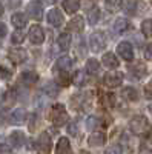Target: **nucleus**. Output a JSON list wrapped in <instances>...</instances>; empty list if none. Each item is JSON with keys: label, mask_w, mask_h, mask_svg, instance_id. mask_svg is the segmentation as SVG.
<instances>
[{"label": "nucleus", "mask_w": 152, "mask_h": 154, "mask_svg": "<svg viewBox=\"0 0 152 154\" xmlns=\"http://www.w3.org/2000/svg\"><path fill=\"white\" fill-rule=\"evenodd\" d=\"M105 8L109 12H117L121 8V0H105Z\"/></svg>", "instance_id": "nucleus-23"}, {"label": "nucleus", "mask_w": 152, "mask_h": 154, "mask_svg": "<svg viewBox=\"0 0 152 154\" xmlns=\"http://www.w3.org/2000/svg\"><path fill=\"white\" fill-rule=\"evenodd\" d=\"M6 35V25L5 23H0V38Z\"/></svg>", "instance_id": "nucleus-37"}, {"label": "nucleus", "mask_w": 152, "mask_h": 154, "mask_svg": "<svg viewBox=\"0 0 152 154\" xmlns=\"http://www.w3.org/2000/svg\"><path fill=\"white\" fill-rule=\"evenodd\" d=\"M117 53L121 59H124L126 62H132L134 59V48L129 42H121L117 46Z\"/></svg>", "instance_id": "nucleus-6"}, {"label": "nucleus", "mask_w": 152, "mask_h": 154, "mask_svg": "<svg viewBox=\"0 0 152 154\" xmlns=\"http://www.w3.org/2000/svg\"><path fill=\"white\" fill-rule=\"evenodd\" d=\"M71 65H72V59L69 56H61L55 62V71L57 72H68Z\"/></svg>", "instance_id": "nucleus-11"}, {"label": "nucleus", "mask_w": 152, "mask_h": 154, "mask_svg": "<svg viewBox=\"0 0 152 154\" xmlns=\"http://www.w3.org/2000/svg\"><path fill=\"white\" fill-rule=\"evenodd\" d=\"M26 117H28L26 109L25 108H16L8 114V122L12 123V125H20L26 120Z\"/></svg>", "instance_id": "nucleus-5"}, {"label": "nucleus", "mask_w": 152, "mask_h": 154, "mask_svg": "<svg viewBox=\"0 0 152 154\" xmlns=\"http://www.w3.org/2000/svg\"><path fill=\"white\" fill-rule=\"evenodd\" d=\"M51 119H52V123L55 126H63L68 120V112H66V108L63 106L61 103H55L52 106V116H51Z\"/></svg>", "instance_id": "nucleus-2"}, {"label": "nucleus", "mask_w": 152, "mask_h": 154, "mask_svg": "<svg viewBox=\"0 0 152 154\" xmlns=\"http://www.w3.org/2000/svg\"><path fill=\"white\" fill-rule=\"evenodd\" d=\"M3 14V6H2V3H0V16Z\"/></svg>", "instance_id": "nucleus-40"}, {"label": "nucleus", "mask_w": 152, "mask_h": 154, "mask_svg": "<svg viewBox=\"0 0 152 154\" xmlns=\"http://www.w3.org/2000/svg\"><path fill=\"white\" fill-rule=\"evenodd\" d=\"M35 146H37V151H39L40 154H49V151H51V139H49L48 133H42L39 136Z\"/></svg>", "instance_id": "nucleus-7"}, {"label": "nucleus", "mask_w": 152, "mask_h": 154, "mask_svg": "<svg viewBox=\"0 0 152 154\" xmlns=\"http://www.w3.org/2000/svg\"><path fill=\"white\" fill-rule=\"evenodd\" d=\"M86 69L89 74H97L100 71V62L95 59H89L86 62Z\"/></svg>", "instance_id": "nucleus-25"}, {"label": "nucleus", "mask_w": 152, "mask_h": 154, "mask_svg": "<svg viewBox=\"0 0 152 154\" xmlns=\"http://www.w3.org/2000/svg\"><path fill=\"white\" fill-rule=\"evenodd\" d=\"M89 46H91V51H94V53L103 51L106 48V37H105V34L100 32V31L92 32L91 37H89Z\"/></svg>", "instance_id": "nucleus-3"}, {"label": "nucleus", "mask_w": 152, "mask_h": 154, "mask_svg": "<svg viewBox=\"0 0 152 154\" xmlns=\"http://www.w3.org/2000/svg\"><path fill=\"white\" fill-rule=\"evenodd\" d=\"M80 8V0H63V9L66 14H74Z\"/></svg>", "instance_id": "nucleus-18"}, {"label": "nucleus", "mask_w": 152, "mask_h": 154, "mask_svg": "<svg viewBox=\"0 0 152 154\" xmlns=\"http://www.w3.org/2000/svg\"><path fill=\"white\" fill-rule=\"evenodd\" d=\"M149 111H151V114H152V105H151V106H149Z\"/></svg>", "instance_id": "nucleus-41"}, {"label": "nucleus", "mask_w": 152, "mask_h": 154, "mask_svg": "<svg viewBox=\"0 0 152 154\" xmlns=\"http://www.w3.org/2000/svg\"><path fill=\"white\" fill-rule=\"evenodd\" d=\"M114 32L115 34H123L129 29V22L126 20V19H117L115 23H114V26H112Z\"/></svg>", "instance_id": "nucleus-20"}, {"label": "nucleus", "mask_w": 152, "mask_h": 154, "mask_svg": "<svg viewBox=\"0 0 152 154\" xmlns=\"http://www.w3.org/2000/svg\"><path fill=\"white\" fill-rule=\"evenodd\" d=\"M0 154H11V148L5 143H0Z\"/></svg>", "instance_id": "nucleus-35"}, {"label": "nucleus", "mask_w": 152, "mask_h": 154, "mask_svg": "<svg viewBox=\"0 0 152 154\" xmlns=\"http://www.w3.org/2000/svg\"><path fill=\"white\" fill-rule=\"evenodd\" d=\"M146 59H152V43H149L146 48Z\"/></svg>", "instance_id": "nucleus-38"}, {"label": "nucleus", "mask_w": 152, "mask_h": 154, "mask_svg": "<svg viewBox=\"0 0 152 154\" xmlns=\"http://www.w3.org/2000/svg\"><path fill=\"white\" fill-rule=\"evenodd\" d=\"M0 77H2L3 80L11 79V71L8 68H5V66H0Z\"/></svg>", "instance_id": "nucleus-32"}, {"label": "nucleus", "mask_w": 152, "mask_h": 154, "mask_svg": "<svg viewBox=\"0 0 152 154\" xmlns=\"http://www.w3.org/2000/svg\"><path fill=\"white\" fill-rule=\"evenodd\" d=\"M20 79H22V82L25 83V85H34L37 80H39V75H37L34 71H25V72H22V75H20Z\"/></svg>", "instance_id": "nucleus-22"}, {"label": "nucleus", "mask_w": 152, "mask_h": 154, "mask_svg": "<svg viewBox=\"0 0 152 154\" xmlns=\"http://www.w3.org/2000/svg\"><path fill=\"white\" fill-rule=\"evenodd\" d=\"M88 19H89V23L91 25H95L100 19V9L98 8H92L89 11V16H88Z\"/></svg>", "instance_id": "nucleus-30"}, {"label": "nucleus", "mask_w": 152, "mask_h": 154, "mask_svg": "<svg viewBox=\"0 0 152 154\" xmlns=\"http://www.w3.org/2000/svg\"><path fill=\"white\" fill-rule=\"evenodd\" d=\"M25 136H23V133L22 131H14V133H11V136H9V140H11V143L14 145V146H20L22 143H23V139Z\"/></svg>", "instance_id": "nucleus-26"}, {"label": "nucleus", "mask_w": 152, "mask_h": 154, "mask_svg": "<svg viewBox=\"0 0 152 154\" xmlns=\"http://www.w3.org/2000/svg\"><path fill=\"white\" fill-rule=\"evenodd\" d=\"M8 57H9V60H11L12 63L20 65V63H23L25 60H26L28 54H26V51H25L23 48H12V49H9Z\"/></svg>", "instance_id": "nucleus-8"}, {"label": "nucleus", "mask_w": 152, "mask_h": 154, "mask_svg": "<svg viewBox=\"0 0 152 154\" xmlns=\"http://www.w3.org/2000/svg\"><path fill=\"white\" fill-rule=\"evenodd\" d=\"M101 63H103V66H106V68H109V69H115V68L120 65L117 56L114 54V53H106V54H103Z\"/></svg>", "instance_id": "nucleus-12"}, {"label": "nucleus", "mask_w": 152, "mask_h": 154, "mask_svg": "<svg viewBox=\"0 0 152 154\" xmlns=\"http://www.w3.org/2000/svg\"><path fill=\"white\" fill-rule=\"evenodd\" d=\"M57 45L61 51H68L69 46H71V34L69 32H63L58 35L57 38Z\"/></svg>", "instance_id": "nucleus-17"}, {"label": "nucleus", "mask_w": 152, "mask_h": 154, "mask_svg": "<svg viewBox=\"0 0 152 154\" xmlns=\"http://www.w3.org/2000/svg\"><path fill=\"white\" fill-rule=\"evenodd\" d=\"M68 130H69L71 134H75V123H71V125L68 126Z\"/></svg>", "instance_id": "nucleus-39"}, {"label": "nucleus", "mask_w": 152, "mask_h": 154, "mask_svg": "<svg viewBox=\"0 0 152 154\" xmlns=\"http://www.w3.org/2000/svg\"><path fill=\"white\" fill-rule=\"evenodd\" d=\"M85 28V20L82 16H77V17H74L69 23H68V29L69 31H74V32H82Z\"/></svg>", "instance_id": "nucleus-15"}, {"label": "nucleus", "mask_w": 152, "mask_h": 154, "mask_svg": "<svg viewBox=\"0 0 152 154\" xmlns=\"http://www.w3.org/2000/svg\"><path fill=\"white\" fill-rule=\"evenodd\" d=\"M28 14L32 19H40L42 17V5L39 2H31L28 5Z\"/></svg>", "instance_id": "nucleus-21"}, {"label": "nucleus", "mask_w": 152, "mask_h": 154, "mask_svg": "<svg viewBox=\"0 0 152 154\" xmlns=\"http://www.w3.org/2000/svg\"><path fill=\"white\" fill-rule=\"evenodd\" d=\"M28 37H29V42L32 45H42L43 40H45V31L40 25H32L29 28Z\"/></svg>", "instance_id": "nucleus-4"}, {"label": "nucleus", "mask_w": 152, "mask_h": 154, "mask_svg": "<svg viewBox=\"0 0 152 154\" xmlns=\"http://www.w3.org/2000/svg\"><path fill=\"white\" fill-rule=\"evenodd\" d=\"M132 71H134V75L137 77V79H142V77H145L146 72H148V69H146V66L143 65V63H137Z\"/></svg>", "instance_id": "nucleus-28"}, {"label": "nucleus", "mask_w": 152, "mask_h": 154, "mask_svg": "<svg viewBox=\"0 0 152 154\" xmlns=\"http://www.w3.org/2000/svg\"><path fill=\"white\" fill-rule=\"evenodd\" d=\"M11 23L16 26V29H22L25 25H26V16L23 12H14L11 16Z\"/></svg>", "instance_id": "nucleus-16"}, {"label": "nucleus", "mask_w": 152, "mask_h": 154, "mask_svg": "<svg viewBox=\"0 0 152 154\" xmlns=\"http://www.w3.org/2000/svg\"><path fill=\"white\" fill-rule=\"evenodd\" d=\"M145 96H146L148 99H152V80L145 86Z\"/></svg>", "instance_id": "nucleus-34"}, {"label": "nucleus", "mask_w": 152, "mask_h": 154, "mask_svg": "<svg viewBox=\"0 0 152 154\" xmlns=\"http://www.w3.org/2000/svg\"><path fill=\"white\" fill-rule=\"evenodd\" d=\"M98 126H101V122H100L98 117H95V116H89V117L86 119V128H88L89 131L97 130Z\"/></svg>", "instance_id": "nucleus-24"}, {"label": "nucleus", "mask_w": 152, "mask_h": 154, "mask_svg": "<svg viewBox=\"0 0 152 154\" xmlns=\"http://www.w3.org/2000/svg\"><path fill=\"white\" fill-rule=\"evenodd\" d=\"M106 154H121V149H120V146H111L106 151Z\"/></svg>", "instance_id": "nucleus-36"}, {"label": "nucleus", "mask_w": 152, "mask_h": 154, "mask_svg": "<svg viewBox=\"0 0 152 154\" xmlns=\"http://www.w3.org/2000/svg\"><path fill=\"white\" fill-rule=\"evenodd\" d=\"M129 128L137 136L146 137V136L151 134V123L145 116H135V117H132L131 122H129Z\"/></svg>", "instance_id": "nucleus-1"}, {"label": "nucleus", "mask_w": 152, "mask_h": 154, "mask_svg": "<svg viewBox=\"0 0 152 154\" xmlns=\"http://www.w3.org/2000/svg\"><path fill=\"white\" fill-rule=\"evenodd\" d=\"M23 38H25V34H23L20 29H17L14 34H12L11 40H12V43H22V42H23Z\"/></svg>", "instance_id": "nucleus-31"}, {"label": "nucleus", "mask_w": 152, "mask_h": 154, "mask_svg": "<svg viewBox=\"0 0 152 154\" xmlns=\"http://www.w3.org/2000/svg\"><path fill=\"white\" fill-rule=\"evenodd\" d=\"M55 79H57V82H58L60 85H66V83H68V72H60Z\"/></svg>", "instance_id": "nucleus-33"}, {"label": "nucleus", "mask_w": 152, "mask_h": 154, "mask_svg": "<svg viewBox=\"0 0 152 154\" xmlns=\"http://www.w3.org/2000/svg\"><path fill=\"white\" fill-rule=\"evenodd\" d=\"M46 19H48V23L52 25V26H55V28L60 26V25L63 23V16H61V12H60L58 9H55V8L49 9Z\"/></svg>", "instance_id": "nucleus-10"}, {"label": "nucleus", "mask_w": 152, "mask_h": 154, "mask_svg": "<svg viewBox=\"0 0 152 154\" xmlns=\"http://www.w3.org/2000/svg\"><path fill=\"white\" fill-rule=\"evenodd\" d=\"M55 154H72V148L71 143L66 137H61L58 139L57 146H55Z\"/></svg>", "instance_id": "nucleus-14"}, {"label": "nucleus", "mask_w": 152, "mask_h": 154, "mask_svg": "<svg viewBox=\"0 0 152 154\" xmlns=\"http://www.w3.org/2000/svg\"><path fill=\"white\" fill-rule=\"evenodd\" d=\"M72 82H74L75 86H82V85H85V82H86V72H85L83 69H79L77 72L74 74Z\"/></svg>", "instance_id": "nucleus-27"}, {"label": "nucleus", "mask_w": 152, "mask_h": 154, "mask_svg": "<svg viewBox=\"0 0 152 154\" xmlns=\"http://www.w3.org/2000/svg\"><path fill=\"white\" fill-rule=\"evenodd\" d=\"M89 146H103L106 143V134L105 133H92L88 139Z\"/></svg>", "instance_id": "nucleus-13"}, {"label": "nucleus", "mask_w": 152, "mask_h": 154, "mask_svg": "<svg viewBox=\"0 0 152 154\" xmlns=\"http://www.w3.org/2000/svg\"><path fill=\"white\" fill-rule=\"evenodd\" d=\"M121 83H123V74L118 71H114L105 75V85L108 88H115V86H120Z\"/></svg>", "instance_id": "nucleus-9"}, {"label": "nucleus", "mask_w": 152, "mask_h": 154, "mask_svg": "<svg viewBox=\"0 0 152 154\" xmlns=\"http://www.w3.org/2000/svg\"><path fill=\"white\" fill-rule=\"evenodd\" d=\"M121 97L128 102H134V100L138 99V93L134 86H126V88L121 89Z\"/></svg>", "instance_id": "nucleus-19"}, {"label": "nucleus", "mask_w": 152, "mask_h": 154, "mask_svg": "<svg viewBox=\"0 0 152 154\" xmlns=\"http://www.w3.org/2000/svg\"><path fill=\"white\" fill-rule=\"evenodd\" d=\"M142 32H143L145 37H152V20H143Z\"/></svg>", "instance_id": "nucleus-29"}]
</instances>
